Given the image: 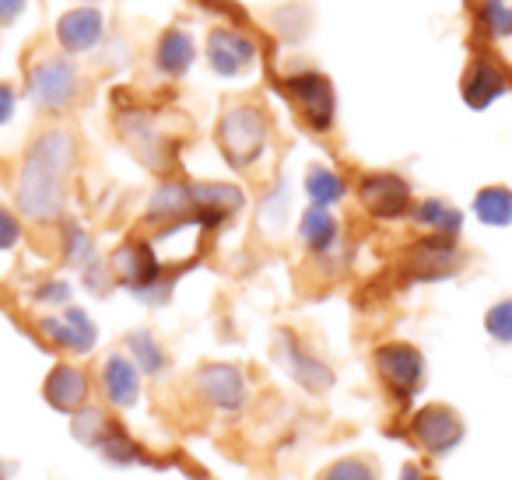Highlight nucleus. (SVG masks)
Instances as JSON below:
<instances>
[{"label":"nucleus","instance_id":"obj_1","mask_svg":"<svg viewBox=\"0 0 512 480\" xmlns=\"http://www.w3.org/2000/svg\"><path fill=\"white\" fill-rule=\"evenodd\" d=\"M78 144L74 134L64 127H50L29 144L22 158V169L15 179V204L18 218L32 225H50L64 211V183L74 169Z\"/></svg>","mask_w":512,"mask_h":480},{"label":"nucleus","instance_id":"obj_2","mask_svg":"<svg viewBox=\"0 0 512 480\" xmlns=\"http://www.w3.org/2000/svg\"><path fill=\"white\" fill-rule=\"evenodd\" d=\"M218 148L221 158L232 165L235 172H246L249 165H256L267 151V137H271V123L267 113L253 102H235L221 113L218 120Z\"/></svg>","mask_w":512,"mask_h":480},{"label":"nucleus","instance_id":"obj_3","mask_svg":"<svg viewBox=\"0 0 512 480\" xmlns=\"http://www.w3.org/2000/svg\"><path fill=\"white\" fill-rule=\"evenodd\" d=\"M25 92L39 113H67L81 95V74L71 57H46L29 71Z\"/></svg>","mask_w":512,"mask_h":480},{"label":"nucleus","instance_id":"obj_4","mask_svg":"<svg viewBox=\"0 0 512 480\" xmlns=\"http://www.w3.org/2000/svg\"><path fill=\"white\" fill-rule=\"evenodd\" d=\"M372 365L376 375L390 386V393H397L400 400H411L421 386H425V354L407 340H390L379 344L372 351Z\"/></svg>","mask_w":512,"mask_h":480},{"label":"nucleus","instance_id":"obj_5","mask_svg":"<svg viewBox=\"0 0 512 480\" xmlns=\"http://www.w3.org/2000/svg\"><path fill=\"white\" fill-rule=\"evenodd\" d=\"M281 88H285L288 99L299 106L306 127L320 130V134L334 127V120H337V92H334V85H330L327 74H320V71L288 74V78L281 81Z\"/></svg>","mask_w":512,"mask_h":480},{"label":"nucleus","instance_id":"obj_6","mask_svg":"<svg viewBox=\"0 0 512 480\" xmlns=\"http://www.w3.org/2000/svg\"><path fill=\"white\" fill-rule=\"evenodd\" d=\"M358 200H362L365 211L379 221L404 218L414 207L411 186H407V179L397 176V172H369V176H362V183H358Z\"/></svg>","mask_w":512,"mask_h":480},{"label":"nucleus","instance_id":"obj_7","mask_svg":"<svg viewBox=\"0 0 512 480\" xmlns=\"http://www.w3.org/2000/svg\"><path fill=\"white\" fill-rule=\"evenodd\" d=\"M414 442L428 452V456H449L456 445L463 442L467 428H463V417L453 407H442V403H428L414 414L411 421Z\"/></svg>","mask_w":512,"mask_h":480},{"label":"nucleus","instance_id":"obj_8","mask_svg":"<svg viewBox=\"0 0 512 480\" xmlns=\"http://www.w3.org/2000/svg\"><path fill=\"white\" fill-rule=\"evenodd\" d=\"M109 274L113 281H120L123 288L137 291L151 288V284L162 281V256H158L155 242H144V239H134V242H123L113 256H109Z\"/></svg>","mask_w":512,"mask_h":480},{"label":"nucleus","instance_id":"obj_9","mask_svg":"<svg viewBox=\"0 0 512 480\" xmlns=\"http://www.w3.org/2000/svg\"><path fill=\"white\" fill-rule=\"evenodd\" d=\"M204 57H207V67H211L218 78H239V74H246L249 67L256 64V43L249 36H242L239 29L218 25V29L207 32Z\"/></svg>","mask_w":512,"mask_h":480},{"label":"nucleus","instance_id":"obj_10","mask_svg":"<svg viewBox=\"0 0 512 480\" xmlns=\"http://www.w3.org/2000/svg\"><path fill=\"white\" fill-rule=\"evenodd\" d=\"M463 253L456 249V239L446 235H425L407 249V270L414 281H446L460 270Z\"/></svg>","mask_w":512,"mask_h":480},{"label":"nucleus","instance_id":"obj_11","mask_svg":"<svg viewBox=\"0 0 512 480\" xmlns=\"http://www.w3.org/2000/svg\"><path fill=\"white\" fill-rule=\"evenodd\" d=\"M39 333H43L50 344L64 347V351H74V354H88L99 344V326H95L92 316H88L85 309H78V305H67L60 316H43L39 319Z\"/></svg>","mask_w":512,"mask_h":480},{"label":"nucleus","instance_id":"obj_12","mask_svg":"<svg viewBox=\"0 0 512 480\" xmlns=\"http://www.w3.org/2000/svg\"><path fill=\"white\" fill-rule=\"evenodd\" d=\"M53 36H57L60 50H64L67 57H81V53H92L95 46L102 43V36H106V18H102L92 4H81V8H71L57 18Z\"/></svg>","mask_w":512,"mask_h":480},{"label":"nucleus","instance_id":"obj_13","mask_svg":"<svg viewBox=\"0 0 512 480\" xmlns=\"http://www.w3.org/2000/svg\"><path fill=\"white\" fill-rule=\"evenodd\" d=\"M197 389L214 410L221 414H235V410L246 407V379L235 365L225 361H211L197 372Z\"/></svg>","mask_w":512,"mask_h":480},{"label":"nucleus","instance_id":"obj_14","mask_svg":"<svg viewBox=\"0 0 512 480\" xmlns=\"http://www.w3.org/2000/svg\"><path fill=\"white\" fill-rule=\"evenodd\" d=\"M193 193V218L200 221V228H218L228 218L242 211L246 197H242L239 186L232 183H197L190 186Z\"/></svg>","mask_w":512,"mask_h":480},{"label":"nucleus","instance_id":"obj_15","mask_svg":"<svg viewBox=\"0 0 512 480\" xmlns=\"http://www.w3.org/2000/svg\"><path fill=\"white\" fill-rule=\"evenodd\" d=\"M43 396L60 414H78L92 400V379L78 365H57L43 382Z\"/></svg>","mask_w":512,"mask_h":480},{"label":"nucleus","instance_id":"obj_16","mask_svg":"<svg viewBox=\"0 0 512 480\" xmlns=\"http://www.w3.org/2000/svg\"><path fill=\"white\" fill-rule=\"evenodd\" d=\"M278 354H281L285 372L292 375L302 389H309V393H327V389L334 386V372H330L316 354H309L306 347L292 337V333H281Z\"/></svg>","mask_w":512,"mask_h":480},{"label":"nucleus","instance_id":"obj_17","mask_svg":"<svg viewBox=\"0 0 512 480\" xmlns=\"http://www.w3.org/2000/svg\"><path fill=\"white\" fill-rule=\"evenodd\" d=\"M99 382H102L106 403L116 410L134 407L137 396H141V368H137L134 358H127V354H109V358L102 361Z\"/></svg>","mask_w":512,"mask_h":480},{"label":"nucleus","instance_id":"obj_18","mask_svg":"<svg viewBox=\"0 0 512 480\" xmlns=\"http://www.w3.org/2000/svg\"><path fill=\"white\" fill-rule=\"evenodd\" d=\"M509 92V81H505L502 67L495 64V60L488 57H477L474 64L467 67V74H463V85H460V95L463 102H467L470 109H488L491 102H498L502 95Z\"/></svg>","mask_w":512,"mask_h":480},{"label":"nucleus","instance_id":"obj_19","mask_svg":"<svg viewBox=\"0 0 512 480\" xmlns=\"http://www.w3.org/2000/svg\"><path fill=\"white\" fill-rule=\"evenodd\" d=\"M193 60H197V43H193V36L186 29L172 25V29H165L162 36H158L155 71L162 74V78H183L193 67Z\"/></svg>","mask_w":512,"mask_h":480},{"label":"nucleus","instance_id":"obj_20","mask_svg":"<svg viewBox=\"0 0 512 480\" xmlns=\"http://www.w3.org/2000/svg\"><path fill=\"white\" fill-rule=\"evenodd\" d=\"M144 218L155 221V225H176V221L193 218V193L179 179H165L155 193H151L148 207H144Z\"/></svg>","mask_w":512,"mask_h":480},{"label":"nucleus","instance_id":"obj_21","mask_svg":"<svg viewBox=\"0 0 512 480\" xmlns=\"http://www.w3.org/2000/svg\"><path fill=\"white\" fill-rule=\"evenodd\" d=\"M411 218L418 228H425V232L432 235H446V239H456L463 228V211L453 204H446V200L439 197H428V200H414L411 207Z\"/></svg>","mask_w":512,"mask_h":480},{"label":"nucleus","instance_id":"obj_22","mask_svg":"<svg viewBox=\"0 0 512 480\" xmlns=\"http://www.w3.org/2000/svg\"><path fill=\"white\" fill-rule=\"evenodd\" d=\"M120 130H123V141H127L130 148L137 151V158H141V162H148L151 169H162L165 148H162V137H158V130L151 127L148 116H141V113H137V116H123Z\"/></svg>","mask_w":512,"mask_h":480},{"label":"nucleus","instance_id":"obj_23","mask_svg":"<svg viewBox=\"0 0 512 480\" xmlns=\"http://www.w3.org/2000/svg\"><path fill=\"white\" fill-rule=\"evenodd\" d=\"M299 239L306 242V249H313V253H327V249L334 246L337 221H334V214H330V207L309 204V211L302 214V221H299Z\"/></svg>","mask_w":512,"mask_h":480},{"label":"nucleus","instance_id":"obj_24","mask_svg":"<svg viewBox=\"0 0 512 480\" xmlns=\"http://www.w3.org/2000/svg\"><path fill=\"white\" fill-rule=\"evenodd\" d=\"M474 214H477V221L488 228L512 225V190L509 186H484V190H477Z\"/></svg>","mask_w":512,"mask_h":480},{"label":"nucleus","instance_id":"obj_25","mask_svg":"<svg viewBox=\"0 0 512 480\" xmlns=\"http://www.w3.org/2000/svg\"><path fill=\"white\" fill-rule=\"evenodd\" d=\"M344 193H348V186H344V179L334 169H327V165H309L306 169V197L313 207L341 204Z\"/></svg>","mask_w":512,"mask_h":480},{"label":"nucleus","instance_id":"obj_26","mask_svg":"<svg viewBox=\"0 0 512 480\" xmlns=\"http://www.w3.org/2000/svg\"><path fill=\"white\" fill-rule=\"evenodd\" d=\"M71 417H74V428H71L74 438H78L81 445H88V449H99V445L116 431V424L109 421L99 407H92V403H88V407H81L78 414H71Z\"/></svg>","mask_w":512,"mask_h":480},{"label":"nucleus","instance_id":"obj_27","mask_svg":"<svg viewBox=\"0 0 512 480\" xmlns=\"http://www.w3.org/2000/svg\"><path fill=\"white\" fill-rule=\"evenodd\" d=\"M127 351L134 358V365L141 368L144 375H162L165 372V351L148 330H134L127 337Z\"/></svg>","mask_w":512,"mask_h":480},{"label":"nucleus","instance_id":"obj_28","mask_svg":"<svg viewBox=\"0 0 512 480\" xmlns=\"http://www.w3.org/2000/svg\"><path fill=\"white\" fill-rule=\"evenodd\" d=\"M271 25L285 43H299V39H306V32L313 22H309L306 4H285V8H278L271 15Z\"/></svg>","mask_w":512,"mask_h":480},{"label":"nucleus","instance_id":"obj_29","mask_svg":"<svg viewBox=\"0 0 512 480\" xmlns=\"http://www.w3.org/2000/svg\"><path fill=\"white\" fill-rule=\"evenodd\" d=\"M477 22L488 36L509 39L512 36V4L509 0H481L477 8Z\"/></svg>","mask_w":512,"mask_h":480},{"label":"nucleus","instance_id":"obj_30","mask_svg":"<svg viewBox=\"0 0 512 480\" xmlns=\"http://www.w3.org/2000/svg\"><path fill=\"white\" fill-rule=\"evenodd\" d=\"M64 260L71 263V267H81L88 270L95 260V246L92 239H88V232L81 225H67V235H64Z\"/></svg>","mask_w":512,"mask_h":480},{"label":"nucleus","instance_id":"obj_31","mask_svg":"<svg viewBox=\"0 0 512 480\" xmlns=\"http://www.w3.org/2000/svg\"><path fill=\"white\" fill-rule=\"evenodd\" d=\"M320 480H379V470L362 456H344L320 473Z\"/></svg>","mask_w":512,"mask_h":480},{"label":"nucleus","instance_id":"obj_32","mask_svg":"<svg viewBox=\"0 0 512 480\" xmlns=\"http://www.w3.org/2000/svg\"><path fill=\"white\" fill-rule=\"evenodd\" d=\"M484 330H488L491 340L509 347L512 344V298H502L495 302L488 312H484Z\"/></svg>","mask_w":512,"mask_h":480},{"label":"nucleus","instance_id":"obj_33","mask_svg":"<svg viewBox=\"0 0 512 480\" xmlns=\"http://www.w3.org/2000/svg\"><path fill=\"white\" fill-rule=\"evenodd\" d=\"M102 449V456L109 459V463H120V466H127V463H137V456H141V449H137L134 442H130L127 435H123L120 428L113 431V435L106 438V442L99 445Z\"/></svg>","mask_w":512,"mask_h":480},{"label":"nucleus","instance_id":"obj_34","mask_svg":"<svg viewBox=\"0 0 512 480\" xmlns=\"http://www.w3.org/2000/svg\"><path fill=\"white\" fill-rule=\"evenodd\" d=\"M22 242V218L8 207H0V253H8Z\"/></svg>","mask_w":512,"mask_h":480},{"label":"nucleus","instance_id":"obj_35","mask_svg":"<svg viewBox=\"0 0 512 480\" xmlns=\"http://www.w3.org/2000/svg\"><path fill=\"white\" fill-rule=\"evenodd\" d=\"M36 302H43V305H71V284L67 281H46L43 288L36 291Z\"/></svg>","mask_w":512,"mask_h":480},{"label":"nucleus","instance_id":"obj_36","mask_svg":"<svg viewBox=\"0 0 512 480\" xmlns=\"http://www.w3.org/2000/svg\"><path fill=\"white\" fill-rule=\"evenodd\" d=\"M15 106H18V92L8 85V81H0V127H4V123H11Z\"/></svg>","mask_w":512,"mask_h":480},{"label":"nucleus","instance_id":"obj_37","mask_svg":"<svg viewBox=\"0 0 512 480\" xmlns=\"http://www.w3.org/2000/svg\"><path fill=\"white\" fill-rule=\"evenodd\" d=\"M25 11V0H0V29H8L22 18Z\"/></svg>","mask_w":512,"mask_h":480},{"label":"nucleus","instance_id":"obj_38","mask_svg":"<svg viewBox=\"0 0 512 480\" xmlns=\"http://www.w3.org/2000/svg\"><path fill=\"white\" fill-rule=\"evenodd\" d=\"M400 480H425V477H421V470H418V466H414V463H407V466H404V473H400Z\"/></svg>","mask_w":512,"mask_h":480},{"label":"nucleus","instance_id":"obj_39","mask_svg":"<svg viewBox=\"0 0 512 480\" xmlns=\"http://www.w3.org/2000/svg\"><path fill=\"white\" fill-rule=\"evenodd\" d=\"M81 4H99V0H81Z\"/></svg>","mask_w":512,"mask_h":480}]
</instances>
